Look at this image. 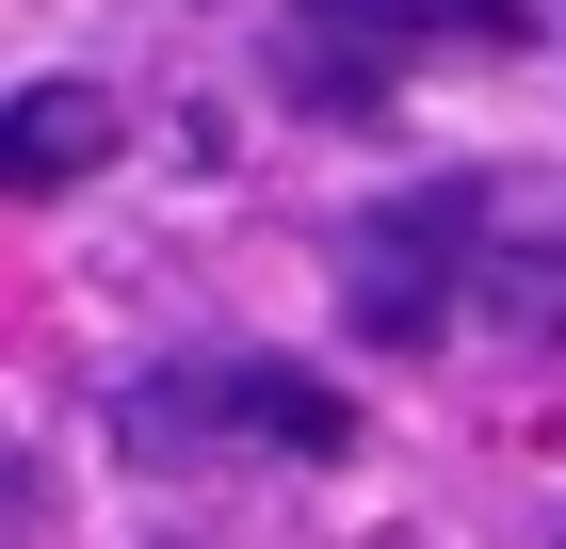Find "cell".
Here are the masks:
<instances>
[{
    "label": "cell",
    "instance_id": "obj_3",
    "mask_svg": "<svg viewBox=\"0 0 566 549\" xmlns=\"http://www.w3.org/2000/svg\"><path fill=\"white\" fill-rule=\"evenodd\" d=\"M470 307H485L502 339H566V243H518V226H502L485 275H470Z\"/></svg>",
    "mask_w": 566,
    "mask_h": 549
},
{
    "label": "cell",
    "instance_id": "obj_2",
    "mask_svg": "<svg viewBox=\"0 0 566 549\" xmlns=\"http://www.w3.org/2000/svg\"><path fill=\"white\" fill-rule=\"evenodd\" d=\"M243 436H292V453H356V404L292 356H243Z\"/></svg>",
    "mask_w": 566,
    "mask_h": 549
},
{
    "label": "cell",
    "instance_id": "obj_1",
    "mask_svg": "<svg viewBox=\"0 0 566 549\" xmlns=\"http://www.w3.org/2000/svg\"><path fill=\"white\" fill-rule=\"evenodd\" d=\"M130 146V97H97V82H33L17 114H0V194H65L82 162H114Z\"/></svg>",
    "mask_w": 566,
    "mask_h": 549
}]
</instances>
